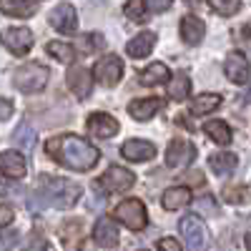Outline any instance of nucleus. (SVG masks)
Masks as SVG:
<instances>
[{"instance_id": "obj_8", "label": "nucleus", "mask_w": 251, "mask_h": 251, "mask_svg": "<svg viewBox=\"0 0 251 251\" xmlns=\"http://www.w3.org/2000/svg\"><path fill=\"white\" fill-rule=\"evenodd\" d=\"M0 43L13 55H25L33 48V33L28 28H5L0 30Z\"/></svg>"}, {"instance_id": "obj_35", "label": "nucleus", "mask_w": 251, "mask_h": 251, "mask_svg": "<svg viewBox=\"0 0 251 251\" xmlns=\"http://www.w3.org/2000/svg\"><path fill=\"white\" fill-rule=\"evenodd\" d=\"M18 244V231L15 228H3L0 231V251H10Z\"/></svg>"}, {"instance_id": "obj_16", "label": "nucleus", "mask_w": 251, "mask_h": 251, "mask_svg": "<svg viewBox=\"0 0 251 251\" xmlns=\"http://www.w3.org/2000/svg\"><path fill=\"white\" fill-rule=\"evenodd\" d=\"M93 241L103 249H113L118 244V226L108 219V216H103L96 221L93 226Z\"/></svg>"}, {"instance_id": "obj_9", "label": "nucleus", "mask_w": 251, "mask_h": 251, "mask_svg": "<svg viewBox=\"0 0 251 251\" xmlns=\"http://www.w3.org/2000/svg\"><path fill=\"white\" fill-rule=\"evenodd\" d=\"M48 23H50L58 33L71 35V33H75V28H78V13H75V8H73L71 3H60V5H55V8L50 10Z\"/></svg>"}, {"instance_id": "obj_15", "label": "nucleus", "mask_w": 251, "mask_h": 251, "mask_svg": "<svg viewBox=\"0 0 251 251\" xmlns=\"http://www.w3.org/2000/svg\"><path fill=\"white\" fill-rule=\"evenodd\" d=\"M224 71H226V75H228V80H231V83H236V86H244V83L249 80V60H246V55L239 53V50L228 53Z\"/></svg>"}, {"instance_id": "obj_18", "label": "nucleus", "mask_w": 251, "mask_h": 251, "mask_svg": "<svg viewBox=\"0 0 251 251\" xmlns=\"http://www.w3.org/2000/svg\"><path fill=\"white\" fill-rule=\"evenodd\" d=\"M58 234H60L63 244H66L68 249L78 251V249H80V244H83V236H86V226H83V221H80V219H73V221H63Z\"/></svg>"}, {"instance_id": "obj_44", "label": "nucleus", "mask_w": 251, "mask_h": 251, "mask_svg": "<svg viewBox=\"0 0 251 251\" xmlns=\"http://www.w3.org/2000/svg\"><path fill=\"white\" fill-rule=\"evenodd\" d=\"M96 3H98V5H100V3H103V0H96Z\"/></svg>"}, {"instance_id": "obj_28", "label": "nucleus", "mask_w": 251, "mask_h": 251, "mask_svg": "<svg viewBox=\"0 0 251 251\" xmlns=\"http://www.w3.org/2000/svg\"><path fill=\"white\" fill-rule=\"evenodd\" d=\"M13 143L20 146V149H25V151H30L35 146V128L30 123H20L15 128V133H13Z\"/></svg>"}, {"instance_id": "obj_10", "label": "nucleus", "mask_w": 251, "mask_h": 251, "mask_svg": "<svg viewBox=\"0 0 251 251\" xmlns=\"http://www.w3.org/2000/svg\"><path fill=\"white\" fill-rule=\"evenodd\" d=\"M194 158H196V149L191 143L181 141V138L171 141L169 149H166V166H169V169H181V166L191 163Z\"/></svg>"}, {"instance_id": "obj_37", "label": "nucleus", "mask_w": 251, "mask_h": 251, "mask_svg": "<svg viewBox=\"0 0 251 251\" xmlns=\"http://www.w3.org/2000/svg\"><path fill=\"white\" fill-rule=\"evenodd\" d=\"M15 219V211H13V206L8 203H0V228L3 226H10V221Z\"/></svg>"}, {"instance_id": "obj_32", "label": "nucleus", "mask_w": 251, "mask_h": 251, "mask_svg": "<svg viewBox=\"0 0 251 251\" xmlns=\"http://www.w3.org/2000/svg\"><path fill=\"white\" fill-rule=\"evenodd\" d=\"M46 249H48V241L40 231H30L28 239L23 241V246H20V251H46Z\"/></svg>"}, {"instance_id": "obj_40", "label": "nucleus", "mask_w": 251, "mask_h": 251, "mask_svg": "<svg viewBox=\"0 0 251 251\" xmlns=\"http://www.w3.org/2000/svg\"><path fill=\"white\" fill-rule=\"evenodd\" d=\"M199 206L203 208V211H211V214H216V203H214V199L211 196H203V199H199Z\"/></svg>"}, {"instance_id": "obj_6", "label": "nucleus", "mask_w": 251, "mask_h": 251, "mask_svg": "<svg viewBox=\"0 0 251 251\" xmlns=\"http://www.w3.org/2000/svg\"><path fill=\"white\" fill-rule=\"evenodd\" d=\"M133 183H136L133 171L123 169V166H111V169L98 178V186L108 194H121V191H126V188H131Z\"/></svg>"}, {"instance_id": "obj_5", "label": "nucleus", "mask_w": 251, "mask_h": 251, "mask_svg": "<svg viewBox=\"0 0 251 251\" xmlns=\"http://www.w3.org/2000/svg\"><path fill=\"white\" fill-rule=\"evenodd\" d=\"M116 219L128 226L131 231H141V228L149 226V214H146L143 201H138V199H123L116 206Z\"/></svg>"}, {"instance_id": "obj_23", "label": "nucleus", "mask_w": 251, "mask_h": 251, "mask_svg": "<svg viewBox=\"0 0 251 251\" xmlns=\"http://www.w3.org/2000/svg\"><path fill=\"white\" fill-rule=\"evenodd\" d=\"M171 80V73L163 63H151L149 68H143L138 73V83L141 86H158V83H169Z\"/></svg>"}, {"instance_id": "obj_27", "label": "nucleus", "mask_w": 251, "mask_h": 251, "mask_svg": "<svg viewBox=\"0 0 251 251\" xmlns=\"http://www.w3.org/2000/svg\"><path fill=\"white\" fill-rule=\"evenodd\" d=\"M46 53L60 63H73L75 60V50L68 46V43H63V40H50V43L46 46Z\"/></svg>"}, {"instance_id": "obj_29", "label": "nucleus", "mask_w": 251, "mask_h": 251, "mask_svg": "<svg viewBox=\"0 0 251 251\" xmlns=\"http://www.w3.org/2000/svg\"><path fill=\"white\" fill-rule=\"evenodd\" d=\"M169 93L174 100H186L188 93H191V80H188L186 73H176L174 80H171V86H169Z\"/></svg>"}, {"instance_id": "obj_14", "label": "nucleus", "mask_w": 251, "mask_h": 251, "mask_svg": "<svg viewBox=\"0 0 251 251\" xmlns=\"http://www.w3.org/2000/svg\"><path fill=\"white\" fill-rule=\"evenodd\" d=\"M121 153L128 161H151L156 156V146L151 141H143V138H131L121 146Z\"/></svg>"}, {"instance_id": "obj_3", "label": "nucleus", "mask_w": 251, "mask_h": 251, "mask_svg": "<svg viewBox=\"0 0 251 251\" xmlns=\"http://www.w3.org/2000/svg\"><path fill=\"white\" fill-rule=\"evenodd\" d=\"M50 80V71L43 66V63H25L20 66L13 75V83L20 93H40Z\"/></svg>"}, {"instance_id": "obj_22", "label": "nucleus", "mask_w": 251, "mask_h": 251, "mask_svg": "<svg viewBox=\"0 0 251 251\" xmlns=\"http://www.w3.org/2000/svg\"><path fill=\"white\" fill-rule=\"evenodd\" d=\"M0 10L13 18H30L38 10V0H0Z\"/></svg>"}, {"instance_id": "obj_13", "label": "nucleus", "mask_w": 251, "mask_h": 251, "mask_svg": "<svg viewBox=\"0 0 251 251\" xmlns=\"http://www.w3.org/2000/svg\"><path fill=\"white\" fill-rule=\"evenodd\" d=\"M86 126H88V131L93 136H98V138H113L118 133V128H121L118 121L113 116H108V113H91Z\"/></svg>"}, {"instance_id": "obj_34", "label": "nucleus", "mask_w": 251, "mask_h": 251, "mask_svg": "<svg viewBox=\"0 0 251 251\" xmlns=\"http://www.w3.org/2000/svg\"><path fill=\"white\" fill-rule=\"evenodd\" d=\"M224 199L228 203H244L249 199V188L246 186H228V188H224Z\"/></svg>"}, {"instance_id": "obj_1", "label": "nucleus", "mask_w": 251, "mask_h": 251, "mask_svg": "<svg viewBox=\"0 0 251 251\" xmlns=\"http://www.w3.org/2000/svg\"><path fill=\"white\" fill-rule=\"evenodd\" d=\"M46 153L55 163L66 166V169H73V171H91L100 158L96 146H91L86 138L73 136V133L50 138L46 143Z\"/></svg>"}, {"instance_id": "obj_11", "label": "nucleus", "mask_w": 251, "mask_h": 251, "mask_svg": "<svg viewBox=\"0 0 251 251\" xmlns=\"http://www.w3.org/2000/svg\"><path fill=\"white\" fill-rule=\"evenodd\" d=\"M66 80H68V88L73 91L75 98L83 100V98H88V96H91L93 78H91V71H88V68H83V66H71Z\"/></svg>"}, {"instance_id": "obj_7", "label": "nucleus", "mask_w": 251, "mask_h": 251, "mask_svg": "<svg viewBox=\"0 0 251 251\" xmlns=\"http://www.w3.org/2000/svg\"><path fill=\"white\" fill-rule=\"evenodd\" d=\"M123 75V60L118 55H103L96 66H93V78L100 86H116Z\"/></svg>"}, {"instance_id": "obj_42", "label": "nucleus", "mask_w": 251, "mask_h": 251, "mask_svg": "<svg viewBox=\"0 0 251 251\" xmlns=\"http://www.w3.org/2000/svg\"><path fill=\"white\" fill-rule=\"evenodd\" d=\"M0 194H8V186H5L3 181H0Z\"/></svg>"}, {"instance_id": "obj_43", "label": "nucleus", "mask_w": 251, "mask_h": 251, "mask_svg": "<svg viewBox=\"0 0 251 251\" xmlns=\"http://www.w3.org/2000/svg\"><path fill=\"white\" fill-rule=\"evenodd\" d=\"M246 249L251 251V234H246Z\"/></svg>"}, {"instance_id": "obj_31", "label": "nucleus", "mask_w": 251, "mask_h": 251, "mask_svg": "<svg viewBox=\"0 0 251 251\" xmlns=\"http://www.w3.org/2000/svg\"><path fill=\"white\" fill-rule=\"evenodd\" d=\"M208 5H211L214 13L228 18V15H236L241 10V0H208Z\"/></svg>"}, {"instance_id": "obj_39", "label": "nucleus", "mask_w": 251, "mask_h": 251, "mask_svg": "<svg viewBox=\"0 0 251 251\" xmlns=\"http://www.w3.org/2000/svg\"><path fill=\"white\" fill-rule=\"evenodd\" d=\"M13 116V103L8 98H0V121H8Z\"/></svg>"}, {"instance_id": "obj_33", "label": "nucleus", "mask_w": 251, "mask_h": 251, "mask_svg": "<svg viewBox=\"0 0 251 251\" xmlns=\"http://www.w3.org/2000/svg\"><path fill=\"white\" fill-rule=\"evenodd\" d=\"M123 13L128 15L133 23H146V5L141 3V0H128L123 8Z\"/></svg>"}, {"instance_id": "obj_30", "label": "nucleus", "mask_w": 251, "mask_h": 251, "mask_svg": "<svg viewBox=\"0 0 251 251\" xmlns=\"http://www.w3.org/2000/svg\"><path fill=\"white\" fill-rule=\"evenodd\" d=\"M75 46H78L80 53H96V50H100L103 46H106V40H103L100 33H83L75 40Z\"/></svg>"}, {"instance_id": "obj_25", "label": "nucleus", "mask_w": 251, "mask_h": 251, "mask_svg": "<svg viewBox=\"0 0 251 251\" xmlns=\"http://www.w3.org/2000/svg\"><path fill=\"white\" fill-rule=\"evenodd\" d=\"M203 133L211 138L214 143H219V146H228L231 138H234L231 126H226L224 121H208V123H203Z\"/></svg>"}, {"instance_id": "obj_26", "label": "nucleus", "mask_w": 251, "mask_h": 251, "mask_svg": "<svg viewBox=\"0 0 251 251\" xmlns=\"http://www.w3.org/2000/svg\"><path fill=\"white\" fill-rule=\"evenodd\" d=\"M221 106V96L219 93H201L191 100V113L194 116H206Z\"/></svg>"}, {"instance_id": "obj_19", "label": "nucleus", "mask_w": 251, "mask_h": 251, "mask_svg": "<svg viewBox=\"0 0 251 251\" xmlns=\"http://www.w3.org/2000/svg\"><path fill=\"white\" fill-rule=\"evenodd\" d=\"M153 48H156V33L143 30V33H138L136 38L128 40V46H126V53H128L131 58H146Z\"/></svg>"}, {"instance_id": "obj_17", "label": "nucleus", "mask_w": 251, "mask_h": 251, "mask_svg": "<svg viewBox=\"0 0 251 251\" xmlns=\"http://www.w3.org/2000/svg\"><path fill=\"white\" fill-rule=\"evenodd\" d=\"M203 35H206V25H203L201 18H196V15L181 18V38H183V43L199 46L201 40H203Z\"/></svg>"}, {"instance_id": "obj_4", "label": "nucleus", "mask_w": 251, "mask_h": 251, "mask_svg": "<svg viewBox=\"0 0 251 251\" xmlns=\"http://www.w3.org/2000/svg\"><path fill=\"white\" fill-rule=\"evenodd\" d=\"M178 228H181V236H183L186 246L191 251H206L208 249V228H206L201 216H196V214L183 216Z\"/></svg>"}, {"instance_id": "obj_20", "label": "nucleus", "mask_w": 251, "mask_h": 251, "mask_svg": "<svg viewBox=\"0 0 251 251\" xmlns=\"http://www.w3.org/2000/svg\"><path fill=\"white\" fill-rule=\"evenodd\" d=\"M161 106H163L161 98H138V100H133L128 106V113L136 121H149L151 116H156L161 111Z\"/></svg>"}, {"instance_id": "obj_24", "label": "nucleus", "mask_w": 251, "mask_h": 251, "mask_svg": "<svg viewBox=\"0 0 251 251\" xmlns=\"http://www.w3.org/2000/svg\"><path fill=\"white\" fill-rule=\"evenodd\" d=\"M208 166H211L214 174L226 176V174H234V171H236L239 158H236V153H231V151H221V153L208 156Z\"/></svg>"}, {"instance_id": "obj_12", "label": "nucleus", "mask_w": 251, "mask_h": 251, "mask_svg": "<svg viewBox=\"0 0 251 251\" xmlns=\"http://www.w3.org/2000/svg\"><path fill=\"white\" fill-rule=\"evenodd\" d=\"M0 174L8 178H23L28 174V163L25 156L18 151H3L0 153Z\"/></svg>"}, {"instance_id": "obj_41", "label": "nucleus", "mask_w": 251, "mask_h": 251, "mask_svg": "<svg viewBox=\"0 0 251 251\" xmlns=\"http://www.w3.org/2000/svg\"><path fill=\"white\" fill-rule=\"evenodd\" d=\"M183 3H186L188 8H199V5H201V0H183Z\"/></svg>"}, {"instance_id": "obj_38", "label": "nucleus", "mask_w": 251, "mask_h": 251, "mask_svg": "<svg viewBox=\"0 0 251 251\" xmlns=\"http://www.w3.org/2000/svg\"><path fill=\"white\" fill-rule=\"evenodd\" d=\"M158 251H183V249H181V244H178L176 239L166 236V239H161V241H158Z\"/></svg>"}, {"instance_id": "obj_21", "label": "nucleus", "mask_w": 251, "mask_h": 251, "mask_svg": "<svg viewBox=\"0 0 251 251\" xmlns=\"http://www.w3.org/2000/svg\"><path fill=\"white\" fill-rule=\"evenodd\" d=\"M188 201H191V188H186V186H171L169 191H163V196H161L163 208H169V211L183 208Z\"/></svg>"}, {"instance_id": "obj_45", "label": "nucleus", "mask_w": 251, "mask_h": 251, "mask_svg": "<svg viewBox=\"0 0 251 251\" xmlns=\"http://www.w3.org/2000/svg\"><path fill=\"white\" fill-rule=\"evenodd\" d=\"M138 251H149V249H138Z\"/></svg>"}, {"instance_id": "obj_2", "label": "nucleus", "mask_w": 251, "mask_h": 251, "mask_svg": "<svg viewBox=\"0 0 251 251\" xmlns=\"http://www.w3.org/2000/svg\"><path fill=\"white\" fill-rule=\"evenodd\" d=\"M40 194L43 201L55 206V208H71L80 199L83 188L75 181L60 178V176H40Z\"/></svg>"}, {"instance_id": "obj_36", "label": "nucleus", "mask_w": 251, "mask_h": 251, "mask_svg": "<svg viewBox=\"0 0 251 251\" xmlns=\"http://www.w3.org/2000/svg\"><path fill=\"white\" fill-rule=\"evenodd\" d=\"M143 5L151 13H163V10H169L174 5V0H143Z\"/></svg>"}]
</instances>
